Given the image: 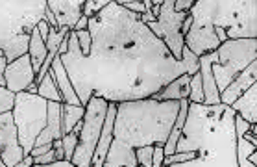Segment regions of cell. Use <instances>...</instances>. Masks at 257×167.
Here are the masks:
<instances>
[{
  "instance_id": "cell-13",
  "label": "cell",
  "mask_w": 257,
  "mask_h": 167,
  "mask_svg": "<svg viewBox=\"0 0 257 167\" xmlns=\"http://www.w3.org/2000/svg\"><path fill=\"white\" fill-rule=\"evenodd\" d=\"M248 123L235 115V156L237 167H257V145L248 141L244 136Z\"/></svg>"
},
{
  "instance_id": "cell-21",
  "label": "cell",
  "mask_w": 257,
  "mask_h": 167,
  "mask_svg": "<svg viewBox=\"0 0 257 167\" xmlns=\"http://www.w3.org/2000/svg\"><path fill=\"white\" fill-rule=\"evenodd\" d=\"M187 112H189V101H180V110H178L176 121H174V125H172V130H170V134H169V139H167L163 145L165 156L174 154L176 143H178V139H180V136H181V130H183V125H185V121H187Z\"/></svg>"
},
{
  "instance_id": "cell-25",
  "label": "cell",
  "mask_w": 257,
  "mask_h": 167,
  "mask_svg": "<svg viewBox=\"0 0 257 167\" xmlns=\"http://www.w3.org/2000/svg\"><path fill=\"white\" fill-rule=\"evenodd\" d=\"M187 101L191 104H204V88H202V78L200 72H194L189 82V97Z\"/></svg>"
},
{
  "instance_id": "cell-32",
  "label": "cell",
  "mask_w": 257,
  "mask_h": 167,
  "mask_svg": "<svg viewBox=\"0 0 257 167\" xmlns=\"http://www.w3.org/2000/svg\"><path fill=\"white\" fill-rule=\"evenodd\" d=\"M163 145H154V156H152V167H163Z\"/></svg>"
},
{
  "instance_id": "cell-14",
  "label": "cell",
  "mask_w": 257,
  "mask_h": 167,
  "mask_svg": "<svg viewBox=\"0 0 257 167\" xmlns=\"http://www.w3.org/2000/svg\"><path fill=\"white\" fill-rule=\"evenodd\" d=\"M253 84H257V60L251 61L244 71H240L233 78V82L220 93V104L224 106H231L237 99H239L246 90H250Z\"/></svg>"
},
{
  "instance_id": "cell-26",
  "label": "cell",
  "mask_w": 257,
  "mask_h": 167,
  "mask_svg": "<svg viewBox=\"0 0 257 167\" xmlns=\"http://www.w3.org/2000/svg\"><path fill=\"white\" fill-rule=\"evenodd\" d=\"M111 0H85L83 2V17L93 19L96 17L104 8L109 6Z\"/></svg>"
},
{
  "instance_id": "cell-19",
  "label": "cell",
  "mask_w": 257,
  "mask_h": 167,
  "mask_svg": "<svg viewBox=\"0 0 257 167\" xmlns=\"http://www.w3.org/2000/svg\"><path fill=\"white\" fill-rule=\"evenodd\" d=\"M189 82H191V76L189 74H181V76L174 78L172 82H169L165 86L163 90L156 93L154 97V101L158 102H167V101H187L189 97Z\"/></svg>"
},
{
  "instance_id": "cell-23",
  "label": "cell",
  "mask_w": 257,
  "mask_h": 167,
  "mask_svg": "<svg viewBox=\"0 0 257 167\" xmlns=\"http://www.w3.org/2000/svg\"><path fill=\"white\" fill-rule=\"evenodd\" d=\"M85 115V106H72V104H65L61 106V130L63 136L72 132V128L80 125Z\"/></svg>"
},
{
  "instance_id": "cell-17",
  "label": "cell",
  "mask_w": 257,
  "mask_h": 167,
  "mask_svg": "<svg viewBox=\"0 0 257 167\" xmlns=\"http://www.w3.org/2000/svg\"><path fill=\"white\" fill-rule=\"evenodd\" d=\"M229 108L248 125H257V84L246 90Z\"/></svg>"
},
{
  "instance_id": "cell-1",
  "label": "cell",
  "mask_w": 257,
  "mask_h": 167,
  "mask_svg": "<svg viewBox=\"0 0 257 167\" xmlns=\"http://www.w3.org/2000/svg\"><path fill=\"white\" fill-rule=\"evenodd\" d=\"M91 50L83 56L76 34H69V48L61 56L63 67L80 104L87 106L91 97L107 102L150 99L181 74L200 71V58L187 47L178 61L139 15L126 12L111 0L96 17L89 19Z\"/></svg>"
},
{
  "instance_id": "cell-27",
  "label": "cell",
  "mask_w": 257,
  "mask_h": 167,
  "mask_svg": "<svg viewBox=\"0 0 257 167\" xmlns=\"http://www.w3.org/2000/svg\"><path fill=\"white\" fill-rule=\"evenodd\" d=\"M78 132H69V134H65L61 137V143H63V150H65V160L67 161H72V156H74V150L78 147Z\"/></svg>"
},
{
  "instance_id": "cell-33",
  "label": "cell",
  "mask_w": 257,
  "mask_h": 167,
  "mask_svg": "<svg viewBox=\"0 0 257 167\" xmlns=\"http://www.w3.org/2000/svg\"><path fill=\"white\" fill-rule=\"evenodd\" d=\"M194 0H174V12L178 13H189L193 8Z\"/></svg>"
},
{
  "instance_id": "cell-31",
  "label": "cell",
  "mask_w": 257,
  "mask_h": 167,
  "mask_svg": "<svg viewBox=\"0 0 257 167\" xmlns=\"http://www.w3.org/2000/svg\"><path fill=\"white\" fill-rule=\"evenodd\" d=\"M54 161H59L58 160V154H56V150H50L47 154H41L34 158V165H48V163H54Z\"/></svg>"
},
{
  "instance_id": "cell-42",
  "label": "cell",
  "mask_w": 257,
  "mask_h": 167,
  "mask_svg": "<svg viewBox=\"0 0 257 167\" xmlns=\"http://www.w3.org/2000/svg\"><path fill=\"white\" fill-rule=\"evenodd\" d=\"M37 90H39V86H37V84H32V86H30L28 90H26V93H30V95H37Z\"/></svg>"
},
{
  "instance_id": "cell-8",
  "label": "cell",
  "mask_w": 257,
  "mask_h": 167,
  "mask_svg": "<svg viewBox=\"0 0 257 167\" xmlns=\"http://www.w3.org/2000/svg\"><path fill=\"white\" fill-rule=\"evenodd\" d=\"M107 106L109 102L98 97H91V101L87 102L85 115L82 119V130L78 136V147L72 156V163L76 167H91L94 149H96V143L104 128Z\"/></svg>"
},
{
  "instance_id": "cell-40",
  "label": "cell",
  "mask_w": 257,
  "mask_h": 167,
  "mask_svg": "<svg viewBox=\"0 0 257 167\" xmlns=\"http://www.w3.org/2000/svg\"><path fill=\"white\" fill-rule=\"evenodd\" d=\"M13 167H34V156H32V154L24 156L23 160L19 161V163H15Z\"/></svg>"
},
{
  "instance_id": "cell-3",
  "label": "cell",
  "mask_w": 257,
  "mask_h": 167,
  "mask_svg": "<svg viewBox=\"0 0 257 167\" xmlns=\"http://www.w3.org/2000/svg\"><path fill=\"white\" fill-rule=\"evenodd\" d=\"M193 150V158L167 167H237L235 112L229 106L191 104L176 150ZM174 150V152H176Z\"/></svg>"
},
{
  "instance_id": "cell-9",
  "label": "cell",
  "mask_w": 257,
  "mask_h": 167,
  "mask_svg": "<svg viewBox=\"0 0 257 167\" xmlns=\"http://www.w3.org/2000/svg\"><path fill=\"white\" fill-rule=\"evenodd\" d=\"M187 15L189 13L174 12V0H163L158 19L154 23L146 24V28L152 32L159 41L165 43V47L169 48V52L178 61H181V50L185 47V41L181 36V24Z\"/></svg>"
},
{
  "instance_id": "cell-20",
  "label": "cell",
  "mask_w": 257,
  "mask_h": 167,
  "mask_svg": "<svg viewBox=\"0 0 257 167\" xmlns=\"http://www.w3.org/2000/svg\"><path fill=\"white\" fill-rule=\"evenodd\" d=\"M200 78H202V88H204V104L205 106H216L220 104V93L216 90V84L213 80L209 63L200 58Z\"/></svg>"
},
{
  "instance_id": "cell-41",
  "label": "cell",
  "mask_w": 257,
  "mask_h": 167,
  "mask_svg": "<svg viewBox=\"0 0 257 167\" xmlns=\"http://www.w3.org/2000/svg\"><path fill=\"white\" fill-rule=\"evenodd\" d=\"M191 24H193V19H191V15H187V17H185V21H183V24H181V36H183V37L187 36Z\"/></svg>"
},
{
  "instance_id": "cell-39",
  "label": "cell",
  "mask_w": 257,
  "mask_h": 167,
  "mask_svg": "<svg viewBox=\"0 0 257 167\" xmlns=\"http://www.w3.org/2000/svg\"><path fill=\"white\" fill-rule=\"evenodd\" d=\"M34 167H76V165L72 161L59 160V161H54V163H48V165H34Z\"/></svg>"
},
{
  "instance_id": "cell-6",
  "label": "cell",
  "mask_w": 257,
  "mask_h": 167,
  "mask_svg": "<svg viewBox=\"0 0 257 167\" xmlns=\"http://www.w3.org/2000/svg\"><path fill=\"white\" fill-rule=\"evenodd\" d=\"M211 67L218 93H222L240 71L257 60V39H229L215 52L200 56Z\"/></svg>"
},
{
  "instance_id": "cell-29",
  "label": "cell",
  "mask_w": 257,
  "mask_h": 167,
  "mask_svg": "<svg viewBox=\"0 0 257 167\" xmlns=\"http://www.w3.org/2000/svg\"><path fill=\"white\" fill-rule=\"evenodd\" d=\"M152 156H154V145L139 147V149L135 150V158H137V165L139 167H152Z\"/></svg>"
},
{
  "instance_id": "cell-30",
  "label": "cell",
  "mask_w": 257,
  "mask_h": 167,
  "mask_svg": "<svg viewBox=\"0 0 257 167\" xmlns=\"http://www.w3.org/2000/svg\"><path fill=\"white\" fill-rule=\"evenodd\" d=\"M76 34V39H78V48H80V52L83 56H87L89 50H91V45H93V39H91V34L89 30L85 32H74Z\"/></svg>"
},
{
  "instance_id": "cell-10",
  "label": "cell",
  "mask_w": 257,
  "mask_h": 167,
  "mask_svg": "<svg viewBox=\"0 0 257 167\" xmlns=\"http://www.w3.org/2000/svg\"><path fill=\"white\" fill-rule=\"evenodd\" d=\"M0 158L8 167H13L24 158V150L19 145L17 128L13 123L12 112L0 115Z\"/></svg>"
},
{
  "instance_id": "cell-37",
  "label": "cell",
  "mask_w": 257,
  "mask_h": 167,
  "mask_svg": "<svg viewBox=\"0 0 257 167\" xmlns=\"http://www.w3.org/2000/svg\"><path fill=\"white\" fill-rule=\"evenodd\" d=\"M6 65H8L6 56L0 50V86H4V69H6Z\"/></svg>"
},
{
  "instance_id": "cell-12",
  "label": "cell",
  "mask_w": 257,
  "mask_h": 167,
  "mask_svg": "<svg viewBox=\"0 0 257 167\" xmlns=\"http://www.w3.org/2000/svg\"><path fill=\"white\" fill-rule=\"evenodd\" d=\"M83 2L85 0H47V8L54 13L59 28L74 30L76 23L83 15Z\"/></svg>"
},
{
  "instance_id": "cell-5",
  "label": "cell",
  "mask_w": 257,
  "mask_h": 167,
  "mask_svg": "<svg viewBox=\"0 0 257 167\" xmlns=\"http://www.w3.org/2000/svg\"><path fill=\"white\" fill-rule=\"evenodd\" d=\"M45 12L47 0H0V50L8 63L28 54L30 34Z\"/></svg>"
},
{
  "instance_id": "cell-36",
  "label": "cell",
  "mask_w": 257,
  "mask_h": 167,
  "mask_svg": "<svg viewBox=\"0 0 257 167\" xmlns=\"http://www.w3.org/2000/svg\"><path fill=\"white\" fill-rule=\"evenodd\" d=\"M85 30H89V19L82 15V19L76 23V26H74V30L72 32H85Z\"/></svg>"
},
{
  "instance_id": "cell-7",
  "label": "cell",
  "mask_w": 257,
  "mask_h": 167,
  "mask_svg": "<svg viewBox=\"0 0 257 167\" xmlns=\"http://www.w3.org/2000/svg\"><path fill=\"white\" fill-rule=\"evenodd\" d=\"M48 102L39 95H30L26 91L15 95V106L12 110L13 123L17 128L19 145L23 147L24 156L32 152L35 139L39 137L47 125Z\"/></svg>"
},
{
  "instance_id": "cell-15",
  "label": "cell",
  "mask_w": 257,
  "mask_h": 167,
  "mask_svg": "<svg viewBox=\"0 0 257 167\" xmlns=\"http://www.w3.org/2000/svg\"><path fill=\"white\" fill-rule=\"evenodd\" d=\"M115 115H117V104H115V102H109L107 114H105V121H104V128H102L100 139H98V143H96V149H94L93 160H91V167H104L105 158H107V152H109V147H111V141H113V123H115Z\"/></svg>"
},
{
  "instance_id": "cell-35",
  "label": "cell",
  "mask_w": 257,
  "mask_h": 167,
  "mask_svg": "<svg viewBox=\"0 0 257 167\" xmlns=\"http://www.w3.org/2000/svg\"><path fill=\"white\" fill-rule=\"evenodd\" d=\"M52 149H54L52 143H47V145H41V147H34L30 154L34 156V158H37V156H41V154H47V152H50Z\"/></svg>"
},
{
  "instance_id": "cell-38",
  "label": "cell",
  "mask_w": 257,
  "mask_h": 167,
  "mask_svg": "<svg viewBox=\"0 0 257 167\" xmlns=\"http://www.w3.org/2000/svg\"><path fill=\"white\" fill-rule=\"evenodd\" d=\"M45 21L48 23V26H50V28H56V30H58V23H56V17H54V13L50 12L48 8H47V12H45Z\"/></svg>"
},
{
  "instance_id": "cell-18",
  "label": "cell",
  "mask_w": 257,
  "mask_h": 167,
  "mask_svg": "<svg viewBox=\"0 0 257 167\" xmlns=\"http://www.w3.org/2000/svg\"><path fill=\"white\" fill-rule=\"evenodd\" d=\"M50 71L54 72V80L58 84V90H59V93H61V97H63L65 104L82 106V104H80V99H78V95H76V91H74V88H72V84H70V80H69V74L65 71L61 56H56V60L52 61Z\"/></svg>"
},
{
  "instance_id": "cell-4",
  "label": "cell",
  "mask_w": 257,
  "mask_h": 167,
  "mask_svg": "<svg viewBox=\"0 0 257 167\" xmlns=\"http://www.w3.org/2000/svg\"><path fill=\"white\" fill-rule=\"evenodd\" d=\"M189 15L193 24L183 41L198 58L229 39H257L255 0H194Z\"/></svg>"
},
{
  "instance_id": "cell-11",
  "label": "cell",
  "mask_w": 257,
  "mask_h": 167,
  "mask_svg": "<svg viewBox=\"0 0 257 167\" xmlns=\"http://www.w3.org/2000/svg\"><path fill=\"white\" fill-rule=\"evenodd\" d=\"M35 82V71L32 67V61H30V56L24 54L21 58H17L15 61L8 63L6 69H4V86L12 93H23L26 91Z\"/></svg>"
},
{
  "instance_id": "cell-28",
  "label": "cell",
  "mask_w": 257,
  "mask_h": 167,
  "mask_svg": "<svg viewBox=\"0 0 257 167\" xmlns=\"http://www.w3.org/2000/svg\"><path fill=\"white\" fill-rule=\"evenodd\" d=\"M13 106H15V93H12L6 86H0V115L12 112Z\"/></svg>"
},
{
  "instance_id": "cell-2",
  "label": "cell",
  "mask_w": 257,
  "mask_h": 167,
  "mask_svg": "<svg viewBox=\"0 0 257 167\" xmlns=\"http://www.w3.org/2000/svg\"><path fill=\"white\" fill-rule=\"evenodd\" d=\"M180 110L178 101L154 99L118 102L113 123V141L104 167H139L135 150L148 145H165Z\"/></svg>"
},
{
  "instance_id": "cell-43",
  "label": "cell",
  "mask_w": 257,
  "mask_h": 167,
  "mask_svg": "<svg viewBox=\"0 0 257 167\" xmlns=\"http://www.w3.org/2000/svg\"><path fill=\"white\" fill-rule=\"evenodd\" d=\"M0 167H8L6 163H4V161H2V158H0Z\"/></svg>"
},
{
  "instance_id": "cell-24",
  "label": "cell",
  "mask_w": 257,
  "mask_h": 167,
  "mask_svg": "<svg viewBox=\"0 0 257 167\" xmlns=\"http://www.w3.org/2000/svg\"><path fill=\"white\" fill-rule=\"evenodd\" d=\"M37 95L45 99L47 102H63V97L58 90V84L54 80V72L48 71L45 74L41 82H39V90H37Z\"/></svg>"
},
{
  "instance_id": "cell-34",
  "label": "cell",
  "mask_w": 257,
  "mask_h": 167,
  "mask_svg": "<svg viewBox=\"0 0 257 167\" xmlns=\"http://www.w3.org/2000/svg\"><path fill=\"white\" fill-rule=\"evenodd\" d=\"M37 32H39V36L43 37V41L47 43L48 36H50V26H48V23L43 19V21H39V24H37Z\"/></svg>"
},
{
  "instance_id": "cell-16",
  "label": "cell",
  "mask_w": 257,
  "mask_h": 167,
  "mask_svg": "<svg viewBox=\"0 0 257 167\" xmlns=\"http://www.w3.org/2000/svg\"><path fill=\"white\" fill-rule=\"evenodd\" d=\"M61 106H63V102H48L47 125H45L43 132L39 134V137L35 139L34 147L52 143L56 139L63 137V130H61Z\"/></svg>"
},
{
  "instance_id": "cell-22",
  "label": "cell",
  "mask_w": 257,
  "mask_h": 167,
  "mask_svg": "<svg viewBox=\"0 0 257 167\" xmlns=\"http://www.w3.org/2000/svg\"><path fill=\"white\" fill-rule=\"evenodd\" d=\"M47 54H48L47 45L43 41V37L39 36L37 26H35L34 32L30 34V43H28V56H30V61H32V67H34L35 71V76H37L41 65L45 63V60H47Z\"/></svg>"
}]
</instances>
